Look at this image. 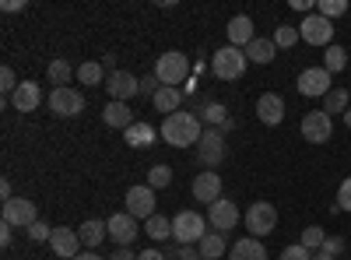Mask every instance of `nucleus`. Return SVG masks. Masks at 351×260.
Segmentation results:
<instances>
[{
	"mask_svg": "<svg viewBox=\"0 0 351 260\" xmlns=\"http://www.w3.org/2000/svg\"><path fill=\"white\" fill-rule=\"evenodd\" d=\"M162 137L172 148H190V144H200L204 123L197 113H172V117L162 120Z\"/></svg>",
	"mask_w": 351,
	"mask_h": 260,
	"instance_id": "obj_1",
	"label": "nucleus"
},
{
	"mask_svg": "<svg viewBox=\"0 0 351 260\" xmlns=\"http://www.w3.org/2000/svg\"><path fill=\"white\" fill-rule=\"evenodd\" d=\"M186 74H190V60H186V53H180V49H169V53H162L155 60V78L165 84V88L183 84Z\"/></svg>",
	"mask_w": 351,
	"mask_h": 260,
	"instance_id": "obj_2",
	"label": "nucleus"
},
{
	"mask_svg": "<svg viewBox=\"0 0 351 260\" xmlns=\"http://www.w3.org/2000/svg\"><path fill=\"white\" fill-rule=\"evenodd\" d=\"M208 236V218L197 215V211H180L172 218V239L180 246H193Z\"/></svg>",
	"mask_w": 351,
	"mask_h": 260,
	"instance_id": "obj_3",
	"label": "nucleus"
},
{
	"mask_svg": "<svg viewBox=\"0 0 351 260\" xmlns=\"http://www.w3.org/2000/svg\"><path fill=\"white\" fill-rule=\"evenodd\" d=\"M246 71V49H236V46H225L211 56V74L221 78V81H239Z\"/></svg>",
	"mask_w": 351,
	"mask_h": 260,
	"instance_id": "obj_4",
	"label": "nucleus"
},
{
	"mask_svg": "<svg viewBox=\"0 0 351 260\" xmlns=\"http://www.w3.org/2000/svg\"><path fill=\"white\" fill-rule=\"evenodd\" d=\"M225 152H228V144H225V134L218 130V127H208L204 130V137H200V144H197V158H200V165H208L211 172L225 162Z\"/></svg>",
	"mask_w": 351,
	"mask_h": 260,
	"instance_id": "obj_5",
	"label": "nucleus"
},
{
	"mask_svg": "<svg viewBox=\"0 0 351 260\" xmlns=\"http://www.w3.org/2000/svg\"><path fill=\"white\" fill-rule=\"evenodd\" d=\"M274 225H278V211H274V204H267V200H256V204H250V211H246V233H250L253 239L271 236V233H274Z\"/></svg>",
	"mask_w": 351,
	"mask_h": 260,
	"instance_id": "obj_6",
	"label": "nucleus"
},
{
	"mask_svg": "<svg viewBox=\"0 0 351 260\" xmlns=\"http://www.w3.org/2000/svg\"><path fill=\"white\" fill-rule=\"evenodd\" d=\"M299 39L309 43V46H334V21H327L324 14H309V18H302Z\"/></svg>",
	"mask_w": 351,
	"mask_h": 260,
	"instance_id": "obj_7",
	"label": "nucleus"
},
{
	"mask_svg": "<svg viewBox=\"0 0 351 260\" xmlns=\"http://www.w3.org/2000/svg\"><path fill=\"white\" fill-rule=\"evenodd\" d=\"M334 137V120L327 117L324 109H313L302 117V141L309 144H327Z\"/></svg>",
	"mask_w": 351,
	"mask_h": 260,
	"instance_id": "obj_8",
	"label": "nucleus"
},
{
	"mask_svg": "<svg viewBox=\"0 0 351 260\" xmlns=\"http://www.w3.org/2000/svg\"><path fill=\"white\" fill-rule=\"evenodd\" d=\"M49 109L56 113V117H64V120H71V117H81V109H84V95L77 92V88H53L49 92Z\"/></svg>",
	"mask_w": 351,
	"mask_h": 260,
	"instance_id": "obj_9",
	"label": "nucleus"
},
{
	"mask_svg": "<svg viewBox=\"0 0 351 260\" xmlns=\"http://www.w3.org/2000/svg\"><path fill=\"white\" fill-rule=\"evenodd\" d=\"M299 92L306 99H319V95H330V71L327 67H306L299 74Z\"/></svg>",
	"mask_w": 351,
	"mask_h": 260,
	"instance_id": "obj_10",
	"label": "nucleus"
},
{
	"mask_svg": "<svg viewBox=\"0 0 351 260\" xmlns=\"http://www.w3.org/2000/svg\"><path fill=\"white\" fill-rule=\"evenodd\" d=\"M4 222H8V225H21V228H32V225L39 222V208H36L28 197L4 200Z\"/></svg>",
	"mask_w": 351,
	"mask_h": 260,
	"instance_id": "obj_11",
	"label": "nucleus"
},
{
	"mask_svg": "<svg viewBox=\"0 0 351 260\" xmlns=\"http://www.w3.org/2000/svg\"><path fill=\"white\" fill-rule=\"evenodd\" d=\"M208 225H215V233H228V228H236L239 225V208H236V200H215V204L208 208Z\"/></svg>",
	"mask_w": 351,
	"mask_h": 260,
	"instance_id": "obj_12",
	"label": "nucleus"
},
{
	"mask_svg": "<svg viewBox=\"0 0 351 260\" xmlns=\"http://www.w3.org/2000/svg\"><path fill=\"white\" fill-rule=\"evenodd\" d=\"M106 225H109V239H112L116 246H130V243L137 239V233H141V228H137V218H134V215H127V211L112 215Z\"/></svg>",
	"mask_w": 351,
	"mask_h": 260,
	"instance_id": "obj_13",
	"label": "nucleus"
},
{
	"mask_svg": "<svg viewBox=\"0 0 351 260\" xmlns=\"http://www.w3.org/2000/svg\"><path fill=\"white\" fill-rule=\"evenodd\" d=\"M137 88H141V81L130 71H112L106 78V92L112 95V102H127L130 95H137Z\"/></svg>",
	"mask_w": 351,
	"mask_h": 260,
	"instance_id": "obj_14",
	"label": "nucleus"
},
{
	"mask_svg": "<svg viewBox=\"0 0 351 260\" xmlns=\"http://www.w3.org/2000/svg\"><path fill=\"white\" fill-rule=\"evenodd\" d=\"M127 215L152 218L155 215V190L152 187H130L127 190Z\"/></svg>",
	"mask_w": 351,
	"mask_h": 260,
	"instance_id": "obj_15",
	"label": "nucleus"
},
{
	"mask_svg": "<svg viewBox=\"0 0 351 260\" xmlns=\"http://www.w3.org/2000/svg\"><path fill=\"white\" fill-rule=\"evenodd\" d=\"M193 197L200 200V204H215V200H221V176L218 172H211V169H204L200 176L193 180Z\"/></svg>",
	"mask_w": 351,
	"mask_h": 260,
	"instance_id": "obj_16",
	"label": "nucleus"
},
{
	"mask_svg": "<svg viewBox=\"0 0 351 260\" xmlns=\"http://www.w3.org/2000/svg\"><path fill=\"white\" fill-rule=\"evenodd\" d=\"M256 117H260V123L278 127V123L285 120V99H281L278 92H263V95L256 99Z\"/></svg>",
	"mask_w": 351,
	"mask_h": 260,
	"instance_id": "obj_17",
	"label": "nucleus"
},
{
	"mask_svg": "<svg viewBox=\"0 0 351 260\" xmlns=\"http://www.w3.org/2000/svg\"><path fill=\"white\" fill-rule=\"evenodd\" d=\"M49 246H53L56 257L74 260V257H77V246H81V236L74 233V228H67V225H56L53 236H49Z\"/></svg>",
	"mask_w": 351,
	"mask_h": 260,
	"instance_id": "obj_18",
	"label": "nucleus"
},
{
	"mask_svg": "<svg viewBox=\"0 0 351 260\" xmlns=\"http://www.w3.org/2000/svg\"><path fill=\"white\" fill-rule=\"evenodd\" d=\"M225 32H228V46H236V49H246V46L256 39V36H253V18H250V14H236V18L228 21Z\"/></svg>",
	"mask_w": 351,
	"mask_h": 260,
	"instance_id": "obj_19",
	"label": "nucleus"
},
{
	"mask_svg": "<svg viewBox=\"0 0 351 260\" xmlns=\"http://www.w3.org/2000/svg\"><path fill=\"white\" fill-rule=\"evenodd\" d=\"M39 102H43L39 81H21V84H18V92L11 95V106H14L18 113H32V109H39Z\"/></svg>",
	"mask_w": 351,
	"mask_h": 260,
	"instance_id": "obj_20",
	"label": "nucleus"
},
{
	"mask_svg": "<svg viewBox=\"0 0 351 260\" xmlns=\"http://www.w3.org/2000/svg\"><path fill=\"white\" fill-rule=\"evenodd\" d=\"M123 141L130 144V148L144 152V148H152V144L158 141V130H155L152 123H144V120H137L134 127H127V130H123Z\"/></svg>",
	"mask_w": 351,
	"mask_h": 260,
	"instance_id": "obj_21",
	"label": "nucleus"
},
{
	"mask_svg": "<svg viewBox=\"0 0 351 260\" xmlns=\"http://www.w3.org/2000/svg\"><path fill=\"white\" fill-rule=\"evenodd\" d=\"M102 120H106V127H112V130H127V127H134V113H130L127 102H106Z\"/></svg>",
	"mask_w": 351,
	"mask_h": 260,
	"instance_id": "obj_22",
	"label": "nucleus"
},
{
	"mask_svg": "<svg viewBox=\"0 0 351 260\" xmlns=\"http://www.w3.org/2000/svg\"><path fill=\"white\" fill-rule=\"evenodd\" d=\"M228 260H267V250H263V243H260V239L246 236V239H239L236 246H232Z\"/></svg>",
	"mask_w": 351,
	"mask_h": 260,
	"instance_id": "obj_23",
	"label": "nucleus"
},
{
	"mask_svg": "<svg viewBox=\"0 0 351 260\" xmlns=\"http://www.w3.org/2000/svg\"><path fill=\"white\" fill-rule=\"evenodd\" d=\"M77 236H81V246H99L109 236V225L99 218H88L84 225H77Z\"/></svg>",
	"mask_w": 351,
	"mask_h": 260,
	"instance_id": "obj_24",
	"label": "nucleus"
},
{
	"mask_svg": "<svg viewBox=\"0 0 351 260\" xmlns=\"http://www.w3.org/2000/svg\"><path fill=\"white\" fill-rule=\"evenodd\" d=\"M274 53H278L274 39H253V43L246 46V60H250V64H271Z\"/></svg>",
	"mask_w": 351,
	"mask_h": 260,
	"instance_id": "obj_25",
	"label": "nucleus"
},
{
	"mask_svg": "<svg viewBox=\"0 0 351 260\" xmlns=\"http://www.w3.org/2000/svg\"><path fill=\"white\" fill-rule=\"evenodd\" d=\"M152 102H155L158 113H169V117H172V113H180V106H183V92L180 88H165V84H162Z\"/></svg>",
	"mask_w": 351,
	"mask_h": 260,
	"instance_id": "obj_26",
	"label": "nucleus"
},
{
	"mask_svg": "<svg viewBox=\"0 0 351 260\" xmlns=\"http://www.w3.org/2000/svg\"><path fill=\"white\" fill-rule=\"evenodd\" d=\"M197 250H200V257L204 260H221V253L228 250V243H225V233H208L200 243H197Z\"/></svg>",
	"mask_w": 351,
	"mask_h": 260,
	"instance_id": "obj_27",
	"label": "nucleus"
},
{
	"mask_svg": "<svg viewBox=\"0 0 351 260\" xmlns=\"http://www.w3.org/2000/svg\"><path fill=\"white\" fill-rule=\"evenodd\" d=\"M144 233H148L155 243H165V239L172 236V218H165V215H152L148 225H144Z\"/></svg>",
	"mask_w": 351,
	"mask_h": 260,
	"instance_id": "obj_28",
	"label": "nucleus"
},
{
	"mask_svg": "<svg viewBox=\"0 0 351 260\" xmlns=\"http://www.w3.org/2000/svg\"><path fill=\"white\" fill-rule=\"evenodd\" d=\"M109 74H106V67L99 64V60H88V64H81L77 67V81L81 84H102Z\"/></svg>",
	"mask_w": 351,
	"mask_h": 260,
	"instance_id": "obj_29",
	"label": "nucleus"
},
{
	"mask_svg": "<svg viewBox=\"0 0 351 260\" xmlns=\"http://www.w3.org/2000/svg\"><path fill=\"white\" fill-rule=\"evenodd\" d=\"M46 74H49V81L56 84V88H67V81H71V78H74L77 71H74V67H71L67 60H53V64L46 67Z\"/></svg>",
	"mask_w": 351,
	"mask_h": 260,
	"instance_id": "obj_30",
	"label": "nucleus"
},
{
	"mask_svg": "<svg viewBox=\"0 0 351 260\" xmlns=\"http://www.w3.org/2000/svg\"><path fill=\"white\" fill-rule=\"evenodd\" d=\"M324 67L330 71V74H337V71H344L348 67V49L344 46H327V53H324Z\"/></svg>",
	"mask_w": 351,
	"mask_h": 260,
	"instance_id": "obj_31",
	"label": "nucleus"
},
{
	"mask_svg": "<svg viewBox=\"0 0 351 260\" xmlns=\"http://www.w3.org/2000/svg\"><path fill=\"white\" fill-rule=\"evenodd\" d=\"M348 106H351V99H348L344 88H330V95L324 99V113L330 120H334V113H348Z\"/></svg>",
	"mask_w": 351,
	"mask_h": 260,
	"instance_id": "obj_32",
	"label": "nucleus"
},
{
	"mask_svg": "<svg viewBox=\"0 0 351 260\" xmlns=\"http://www.w3.org/2000/svg\"><path fill=\"white\" fill-rule=\"evenodd\" d=\"M225 120H228V109L221 102H208L200 109V123H208V127H221Z\"/></svg>",
	"mask_w": 351,
	"mask_h": 260,
	"instance_id": "obj_33",
	"label": "nucleus"
},
{
	"mask_svg": "<svg viewBox=\"0 0 351 260\" xmlns=\"http://www.w3.org/2000/svg\"><path fill=\"white\" fill-rule=\"evenodd\" d=\"M169 183H172V165L158 162V165L148 169V187H152V190H162V187H169Z\"/></svg>",
	"mask_w": 351,
	"mask_h": 260,
	"instance_id": "obj_34",
	"label": "nucleus"
},
{
	"mask_svg": "<svg viewBox=\"0 0 351 260\" xmlns=\"http://www.w3.org/2000/svg\"><path fill=\"white\" fill-rule=\"evenodd\" d=\"M295 43H299V28L295 25H278L274 28V46L278 49H291Z\"/></svg>",
	"mask_w": 351,
	"mask_h": 260,
	"instance_id": "obj_35",
	"label": "nucleus"
},
{
	"mask_svg": "<svg viewBox=\"0 0 351 260\" xmlns=\"http://www.w3.org/2000/svg\"><path fill=\"white\" fill-rule=\"evenodd\" d=\"M324 243H327V233L319 225H309L306 233H302V246L306 250H324Z\"/></svg>",
	"mask_w": 351,
	"mask_h": 260,
	"instance_id": "obj_36",
	"label": "nucleus"
},
{
	"mask_svg": "<svg viewBox=\"0 0 351 260\" xmlns=\"http://www.w3.org/2000/svg\"><path fill=\"white\" fill-rule=\"evenodd\" d=\"M344 11H348V0H319V14H324L327 21L341 18Z\"/></svg>",
	"mask_w": 351,
	"mask_h": 260,
	"instance_id": "obj_37",
	"label": "nucleus"
},
{
	"mask_svg": "<svg viewBox=\"0 0 351 260\" xmlns=\"http://www.w3.org/2000/svg\"><path fill=\"white\" fill-rule=\"evenodd\" d=\"M278 260H313V250H306L302 243H291V246H285L281 250V257Z\"/></svg>",
	"mask_w": 351,
	"mask_h": 260,
	"instance_id": "obj_38",
	"label": "nucleus"
},
{
	"mask_svg": "<svg viewBox=\"0 0 351 260\" xmlns=\"http://www.w3.org/2000/svg\"><path fill=\"white\" fill-rule=\"evenodd\" d=\"M49 236H53V228L46 222H36L32 228H28V239H32V243H49Z\"/></svg>",
	"mask_w": 351,
	"mask_h": 260,
	"instance_id": "obj_39",
	"label": "nucleus"
},
{
	"mask_svg": "<svg viewBox=\"0 0 351 260\" xmlns=\"http://www.w3.org/2000/svg\"><path fill=\"white\" fill-rule=\"evenodd\" d=\"M162 88V81L155 78V74H148V78H141V88H137V95H148V99H155V92Z\"/></svg>",
	"mask_w": 351,
	"mask_h": 260,
	"instance_id": "obj_40",
	"label": "nucleus"
},
{
	"mask_svg": "<svg viewBox=\"0 0 351 260\" xmlns=\"http://www.w3.org/2000/svg\"><path fill=\"white\" fill-rule=\"evenodd\" d=\"M337 208L341 211H351V176L341 183V190H337Z\"/></svg>",
	"mask_w": 351,
	"mask_h": 260,
	"instance_id": "obj_41",
	"label": "nucleus"
},
{
	"mask_svg": "<svg viewBox=\"0 0 351 260\" xmlns=\"http://www.w3.org/2000/svg\"><path fill=\"white\" fill-rule=\"evenodd\" d=\"M344 250V239L341 236H327V243H324V250H319V253H330V257H337Z\"/></svg>",
	"mask_w": 351,
	"mask_h": 260,
	"instance_id": "obj_42",
	"label": "nucleus"
},
{
	"mask_svg": "<svg viewBox=\"0 0 351 260\" xmlns=\"http://www.w3.org/2000/svg\"><path fill=\"white\" fill-rule=\"evenodd\" d=\"M109 260H137V253H134L130 246H116V250L109 253Z\"/></svg>",
	"mask_w": 351,
	"mask_h": 260,
	"instance_id": "obj_43",
	"label": "nucleus"
},
{
	"mask_svg": "<svg viewBox=\"0 0 351 260\" xmlns=\"http://www.w3.org/2000/svg\"><path fill=\"white\" fill-rule=\"evenodd\" d=\"M172 257H176V260H204V257H200V250H190V246H180Z\"/></svg>",
	"mask_w": 351,
	"mask_h": 260,
	"instance_id": "obj_44",
	"label": "nucleus"
},
{
	"mask_svg": "<svg viewBox=\"0 0 351 260\" xmlns=\"http://www.w3.org/2000/svg\"><path fill=\"white\" fill-rule=\"evenodd\" d=\"M11 236H14V225H0V246H11Z\"/></svg>",
	"mask_w": 351,
	"mask_h": 260,
	"instance_id": "obj_45",
	"label": "nucleus"
},
{
	"mask_svg": "<svg viewBox=\"0 0 351 260\" xmlns=\"http://www.w3.org/2000/svg\"><path fill=\"white\" fill-rule=\"evenodd\" d=\"M137 260H169L162 250H144V253H137Z\"/></svg>",
	"mask_w": 351,
	"mask_h": 260,
	"instance_id": "obj_46",
	"label": "nucleus"
},
{
	"mask_svg": "<svg viewBox=\"0 0 351 260\" xmlns=\"http://www.w3.org/2000/svg\"><path fill=\"white\" fill-rule=\"evenodd\" d=\"M4 11L14 14V11H25V0H4Z\"/></svg>",
	"mask_w": 351,
	"mask_h": 260,
	"instance_id": "obj_47",
	"label": "nucleus"
},
{
	"mask_svg": "<svg viewBox=\"0 0 351 260\" xmlns=\"http://www.w3.org/2000/svg\"><path fill=\"white\" fill-rule=\"evenodd\" d=\"M99 64L106 67V74H112V71H116V56H112V53H106V56H102V60H99Z\"/></svg>",
	"mask_w": 351,
	"mask_h": 260,
	"instance_id": "obj_48",
	"label": "nucleus"
},
{
	"mask_svg": "<svg viewBox=\"0 0 351 260\" xmlns=\"http://www.w3.org/2000/svg\"><path fill=\"white\" fill-rule=\"evenodd\" d=\"M0 197H4V200H14V197H11V183H8V180L0 183Z\"/></svg>",
	"mask_w": 351,
	"mask_h": 260,
	"instance_id": "obj_49",
	"label": "nucleus"
},
{
	"mask_svg": "<svg viewBox=\"0 0 351 260\" xmlns=\"http://www.w3.org/2000/svg\"><path fill=\"white\" fill-rule=\"evenodd\" d=\"M291 8H295V11H309L313 4H309V0H291Z\"/></svg>",
	"mask_w": 351,
	"mask_h": 260,
	"instance_id": "obj_50",
	"label": "nucleus"
},
{
	"mask_svg": "<svg viewBox=\"0 0 351 260\" xmlns=\"http://www.w3.org/2000/svg\"><path fill=\"white\" fill-rule=\"evenodd\" d=\"M74 260H106V257H99V253H77Z\"/></svg>",
	"mask_w": 351,
	"mask_h": 260,
	"instance_id": "obj_51",
	"label": "nucleus"
},
{
	"mask_svg": "<svg viewBox=\"0 0 351 260\" xmlns=\"http://www.w3.org/2000/svg\"><path fill=\"white\" fill-rule=\"evenodd\" d=\"M313 260H337V257H330V253H313Z\"/></svg>",
	"mask_w": 351,
	"mask_h": 260,
	"instance_id": "obj_52",
	"label": "nucleus"
},
{
	"mask_svg": "<svg viewBox=\"0 0 351 260\" xmlns=\"http://www.w3.org/2000/svg\"><path fill=\"white\" fill-rule=\"evenodd\" d=\"M344 123H348V130H351V106H348V113H344Z\"/></svg>",
	"mask_w": 351,
	"mask_h": 260,
	"instance_id": "obj_53",
	"label": "nucleus"
}]
</instances>
